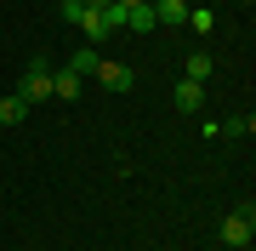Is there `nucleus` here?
Returning a JSON list of instances; mask_svg holds the SVG:
<instances>
[{"mask_svg":"<svg viewBox=\"0 0 256 251\" xmlns=\"http://www.w3.org/2000/svg\"><path fill=\"white\" fill-rule=\"evenodd\" d=\"M86 6H92V12H102V6H108V0H86Z\"/></svg>","mask_w":256,"mask_h":251,"instance_id":"nucleus-15","label":"nucleus"},{"mask_svg":"<svg viewBox=\"0 0 256 251\" xmlns=\"http://www.w3.org/2000/svg\"><path fill=\"white\" fill-rule=\"evenodd\" d=\"M97 80L108 86V92H131V86H137V75H131L126 63H97Z\"/></svg>","mask_w":256,"mask_h":251,"instance_id":"nucleus-3","label":"nucleus"},{"mask_svg":"<svg viewBox=\"0 0 256 251\" xmlns=\"http://www.w3.org/2000/svg\"><path fill=\"white\" fill-rule=\"evenodd\" d=\"M222 131H234V137H250V131H256V114H239V120H228Z\"/></svg>","mask_w":256,"mask_h":251,"instance_id":"nucleus-14","label":"nucleus"},{"mask_svg":"<svg viewBox=\"0 0 256 251\" xmlns=\"http://www.w3.org/2000/svg\"><path fill=\"white\" fill-rule=\"evenodd\" d=\"M80 35H86V40H102V35H108L102 12H92V6H86V18H80Z\"/></svg>","mask_w":256,"mask_h":251,"instance_id":"nucleus-10","label":"nucleus"},{"mask_svg":"<svg viewBox=\"0 0 256 251\" xmlns=\"http://www.w3.org/2000/svg\"><path fill=\"white\" fill-rule=\"evenodd\" d=\"M57 12H63V23H74V29H80V18H86V0H63Z\"/></svg>","mask_w":256,"mask_h":251,"instance_id":"nucleus-13","label":"nucleus"},{"mask_svg":"<svg viewBox=\"0 0 256 251\" xmlns=\"http://www.w3.org/2000/svg\"><path fill=\"white\" fill-rule=\"evenodd\" d=\"M23 114H28V103H23L18 92H12V97H0V126H18Z\"/></svg>","mask_w":256,"mask_h":251,"instance_id":"nucleus-8","label":"nucleus"},{"mask_svg":"<svg viewBox=\"0 0 256 251\" xmlns=\"http://www.w3.org/2000/svg\"><path fill=\"white\" fill-rule=\"evenodd\" d=\"M171 103H176V109H182V114H200V103H205V86H200V80H176Z\"/></svg>","mask_w":256,"mask_h":251,"instance_id":"nucleus-4","label":"nucleus"},{"mask_svg":"<svg viewBox=\"0 0 256 251\" xmlns=\"http://www.w3.org/2000/svg\"><path fill=\"white\" fill-rule=\"evenodd\" d=\"M120 6H148V0H120Z\"/></svg>","mask_w":256,"mask_h":251,"instance_id":"nucleus-16","label":"nucleus"},{"mask_svg":"<svg viewBox=\"0 0 256 251\" xmlns=\"http://www.w3.org/2000/svg\"><path fill=\"white\" fill-rule=\"evenodd\" d=\"M97 63H102V57H97V46H80V52L68 57V69H74V75H97Z\"/></svg>","mask_w":256,"mask_h":251,"instance_id":"nucleus-9","label":"nucleus"},{"mask_svg":"<svg viewBox=\"0 0 256 251\" xmlns=\"http://www.w3.org/2000/svg\"><path fill=\"white\" fill-rule=\"evenodd\" d=\"M222 240L228 245H250L256 240V205H239V211L222 217Z\"/></svg>","mask_w":256,"mask_h":251,"instance_id":"nucleus-2","label":"nucleus"},{"mask_svg":"<svg viewBox=\"0 0 256 251\" xmlns=\"http://www.w3.org/2000/svg\"><path fill=\"white\" fill-rule=\"evenodd\" d=\"M52 97H63V103H68V97H80V75H74L68 63H63V69H52Z\"/></svg>","mask_w":256,"mask_h":251,"instance_id":"nucleus-6","label":"nucleus"},{"mask_svg":"<svg viewBox=\"0 0 256 251\" xmlns=\"http://www.w3.org/2000/svg\"><path fill=\"white\" fill-rule=\"evenodd\" d=\"M154 18H160L165 29H182V23H188V0H154Z\"/></svg>","mask_w":256,"mask_h":251,"instance_id":"nucleus-5","label":"nucleus"},{"mask_svg":"<svg viewBox=\"0 0 256 251\" xmlns=\"http://www.w3.org/2000/svg\"><path fill=\"white\" fill-rule=\"evenodd\" d=\"M188 29L205 35V29H210V6H188Z\"/></svg>","mask_w":256,"mask_h":251,"instance_id":"nucleus-12","label":"nucleus"},{"mask_svg":"<svg viewBox=\"0 0 256 251\" xmlns=\"http://www.w3.org/2000/svg\"><path fill=\"white\" fill-rule=\"evenodd\" d=\"M182 75L205 86V80H210V57H205V52H194V57H188V63H182Z\"/></svg>","mask_w":256,"mask_h":251,"instance_id":"nucleus-11","label":"nucleus"},{"mask_svg":"<svg viewBox=\"0 0 256 251\" xmlns=\"http://www.w3.org/2000/svg\"><path fill=\"white\" fill-rule=\"evenodd\" d=\"M126 29H137V35L160 29V18H154V0H148V6H131V12H126Z\"/></svg>","mask_w":256,"mask_h":251,"instance_id":"nucleus-7","label":"nucleus"},{"mask_svg":"<svg viewBox=\"0 0 256 251\" xmlns=\"http://www.w3.org/2000/svg\"><path fill=\"white\" fill-rule=\"evenodd\" d=\"M18 97H23V103H46V97H52V63H46V57H34V63H28Z\"/></svg>","mask_w":256,"mask_h":251,"instance_id":"nucleus-1","label":"nucleus"}]
</instances>
